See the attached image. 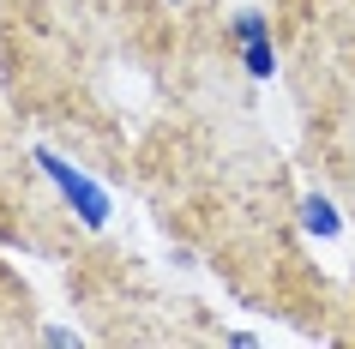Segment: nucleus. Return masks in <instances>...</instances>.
Wrapping results in <instances>:
<instances>
[{
	"instance_id": "1",
	"label": "nucleus",
	"mask_w": 355,
	"mask_h": 349,
	"mask_svg": "<svg viewBox=\"0 0 355 349\" xmlns=\"http://www.w3.org/2000/svg\"><path fill=\"white\" fill-rule=\"evenodd\" d=\"M259 78L235 55L217 0H181L163 103L127 157V181L175 247L205 259L247 313L325 325V277L301 253V199L259 121Z\"/></svg>"
},
{
	"instance_id": "2",
	"label": "nucleus",
	"mask_w": 355,
	"mask_h": 349,
	"mask_svg": "<svg viewBox=\"0 0 355 349\" xmlns=\"http://www.w3.org/2000/svg\"><path fill=\"white\" fill-rule=\"evenodd\" d=\"M181 0H0V96L31 127L127 181L163 103Z\"/></svg>"
},
{
	"instance_id": "3",
	"label": "nucleus",
	"mask_w": 355,
	"mask_h": 349,
	"mask_svg": "<svg viewBox=\"0 0 355 349\" xmlns=\"http://www.w3.org/2000/svg\"><path fill=\"white\" fill-rule=\"evenodd\" d=\"M109 223V193L31 139V121L0 103V247L31 259H78Z\"/></svg>"
},
{
	"instance_id": "4",
	"label": "nucleus",
	"mask_w": 355,
	"mask_h": 349,
	"mask_svg": "<svg viewBox=\"0 0 355 349\" xmlns=\"http://www.w3.org/2000/svg\"><path fill=\"white\" fill-rule=\"evenodd\" d=\"M73 301L96 319L103 343H217L229 337L211 325L193 295H175L127 253H78Z\"/></svg>"
},
{
	"instance_id": "5",
	"label": "nucleus",
	"mask_w": 355,
	"mask_h": 349,
	"mask_svg": "<svg viewBox=\"0 0 355 349\" xmlns=\"http://www.w3.org/2000/svg\"><path fill=\"white\" fill-rule=\"evenodd\" d=\"M31 337H37V295L0 259V343H31Z\"/></svg>"
}]
</instances>
